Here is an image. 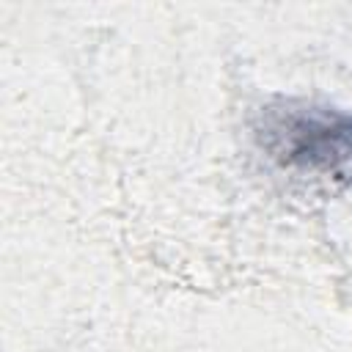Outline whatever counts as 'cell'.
<instances>
[{"label":"cell","mask_w":352,"mask_h":352,"mask_svg":"<svg viewBox=\"0 0 352 352\" xmlns=\"http://www.w3.org/2000/svg\"><path fill=\"white\" fill-rule=\"evenodd\" d=\"M261 151L283 170L333 184L352 182V113L311 102H280L256 124Z\"/></svg>","instance_id":"6da1fadb"}]
</instances>
